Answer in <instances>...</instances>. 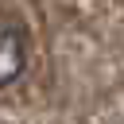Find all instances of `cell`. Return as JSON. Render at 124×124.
Here are the masks:
<instances>
[{
    "label": "cell",
    "instance_id": "cell-1",
    "mask_svg": "<svg viewBox=\"0 0 124 124\" xmlns=\"http://www.w3.org/2000/svg\"><path fill=\"white\" fill-rule=\"evenodd\" d=\"M23 62H27V54H23L19 27L8 23V19H0V85H12L23 74Z\"/></svg>",
    "mask_w": 124,
    "mask_h": 124
}]
</instances>
